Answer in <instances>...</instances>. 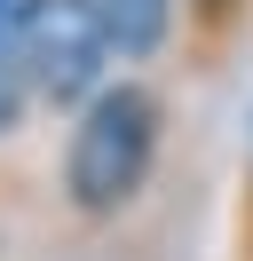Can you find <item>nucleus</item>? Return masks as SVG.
<instances>
[{"label":"nucleus","mask_w":253,"mask_h":261,"mask_svg":"<svg viewBox=\"0 0 253 261\" xmlns=\"http://www.w3.org/2000/svg\"><path fill=\"white\" fill-rule=\"evenodd\" d=\"M158 150H166V95L135 71L103 80L87 103L71 111V135H63V214L87 229L119 222L158 174Z\"/></svg>","instance_id":"f257e3e1"},{"label":"nucleus","mask_w":253,"mask_h":261,"mask_svg":"<svg viewBox=\"0 0 253 261\" xmlns=\"http://www.w3.org/2000/svg\"><path fill=\"white\" fill-rule=\"evenodd\" d=\"M8 64L32 103L79 111L111 80V40L95 24V0H8Z\"/></svg>","instance_id":"f03ea898"},{"label":"nucleus","mask_w":253,"mask_h":261,"mask_svg":"<svg viewBox=\"0 0 253 261\" xmlns=\"http://www.w3.org/2000/svg\"><path fill=\"white\" fill-rule=\"evenodd\" d=\"M95 24L111 40V64H150L158 48H174L182 0H95Z\"/></svg>","instance_id":"7ed1b4c3"},{"label":"nucleus","mask_w":253,"mask_h":261,"mask_svg":"<svg viewBox=\"0 0 253 261\" xmlns=\"http://www.w3.org/2000/svg\"><path fill=\"white\" fill-rule=\"evenodd\" d=\"M253 24V0H182V48H190V64L198 71H214L221 56L237 48V32Z\"/></svg>","instance_id":"20e7f679"},{"label":"nucleus","mask_w":253,"mask_h":261,"mask_svg":"<svg viewBox=\"0 0 253 261\" xmlns=\"http://www.w3.org/2000/svg\"><path fill=\"white\" fill-rule=\"evenodd\" d=\"M24 103H32V95H24V80H16V64H8V48H0V135H8L16 119H24Z\"/></svg>","instance_id":"39448f33"},{"label":"nucleus","mask_w":253,"mask_h":261,"mask_svg":"<svg viewBox=\"0 0 253 261\" xmlns=\"http://www.w3.org/2000/svg\"><path fill=\"white\" fill-rule=\"evenodd\" d=\"M0 40H8V0H0Z\"/></svg>","instance_id":"423d86ee"}]
</instances>
